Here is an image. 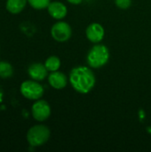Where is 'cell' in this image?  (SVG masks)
<instances>
[{
  "mask_svg": "<svg viewBox=\"0 0 151 152\" xmlns=\"http://www.w3.org/2000/svg\"><path fill=\"white\" fill-rule=\"evenodd\" d=\"M68 3H69L70 4H73V5H77V4H80L83 0H67Z\"/></svg>",
  "mask_w": 151,
  "mask_h": 152,
  "instance_id": "cell-16",
  "label": "cell"
},
{
  "mask_svg": "<svg viewBox=\"0 0 151 152\" xmlns=\"http://www.w3.org/2000/svg\"><path fill=\"white\" fill-rule=\"evenodd\" d=\"M28 4V0H6L5 8L12 14L21 12Z\"/></svg>",
  "mask_w": 151,
  "mask_h": 152,
  "instance_id": "cell-11",
  "label": "cell"
},
{
  "mask_svg": "<svg viewBox=\"0 0 151 152\" xmlns=\"http://www.w3.org/2000/svg\"><path fill=\"white\" fill-rule=\"evenodd\" d=\"M44 64L49 72H53V71H57L60 69L61 66V61L58 56L52 55V56H49L45 60Z\"/></svg>",
  "mask_w": 151,
  "mask_h": 152,
  "instance_id": "cell-12",
  "label": "cell"
},
{
  "mask_svg": "<svg viewBox=\"0 0 151 152\" xmlns=\"http://www.w3.org/2000/svg\"><path fill=\"white\" fill-rule=\"evenodd\" d=\"M51 136L50 129L44 125L31 126L27 132V141L31 147H40L45 144Z\"/></svg>",
  "mask_w": 151,
  "mask_h": 152,
  "instance_id": "cell-3",
  "label": "cell"
},
{
  "mask_svg": "<svg viewBox=\"0 0 151 152\" xmlns=\"http://www.w3.org/2000/svg\"><path fill=\"white\" fill-rule=\"evenodd\" d=\"M49 85L55 90H62L64 89L69 82L67 76L61 71H53L50 72L47 77Z\"/></svg>",
  "mask_w": 151,
  "mask_h": 152,
  "instance_id": "cell-8",
  "label": "cell"
},
{
  "mask_svg": "<svg viewBox=\"0 0 151 152\" xmlns=\"http://www.w3.org/2000/svg\"><path fill=\"white\" fill-rule=\"evenodd\" d=\"M20 92L24 98L30 101H36L43 97L44 89L38 81L30 79L21 83Z\"/></svg>",
  "mask_w": 151,
  "mask_h": 152,
  "instance_id": "cell-4",
  "label": "cell"
},
{
  "mask_svg": "<svg viewBox=\"0 0 151 152\" xmlns=\"http://www.w3.org/2000/svg\"><path fill=\"white\" fill-rule=\"evenodd\" d=\"M13 74V68L11 63L1 61H0V77L8 78L11 77Z\"/></svg>",
  "mask_w": 151,
  "mask_h": 152,
  "instance_id": "cell-13",
  "label": "cell"
},
{
  "mask_svg": "<svg viewBox=\"0 0 151 152\" xmlns=\"http://www.w3.org/2000/svg\"><path fill=\"white\" fill-rule=\"evenodd\" d=\"M69 82L76 92L86 94L94 88L96 77L93 69L89 66H77L70 70Z\"/></svg>",
  "mask_w": 151,
  "mask_h": 152,
  "instance_id": "cell-1",
  "label": "cell"
},
{
  "mask_svg": "<svg viewBox=\"0 0 151 152\" xmlns=\"http://www.w3.org/2000/svg\"><path fill=\"white\" fill-rule=\"evenodd\" d=\"M109 48L103 44H94L86 55L87 65L92 69H100L105 66L109 60Z\"/></svg>",
  "mask_w": 151,
  "mask_h": 152,
  "instance_id": "cell-2",
  "label": "cell"
},
{
  "mask_svg": "<svg viewBox=\"0 0 151 152\" xmlns=\"http://www.w3.org/2000/svg\"><path fill=\"white\" fill-rule=\"evenodd\" d=\"M51 36L55 41L63 43L70 39L72 36V28L68 22L58 20L51 28Z\"/></svg>",
  "mask_w": 151,
  "mask_h": 152,
  "instance_id": "cell-5",
  "label": "cell"
},
{
  "mask_svg": "<svg viewBox=\"0 0 151 152\" xmlns=\"http://www.w3.org/2000/svg\"><path fill=\"white\" fill-rule=\"evenodd\" d=\"M46 9H47L49 15L57 20H61L67 16V13H68L67 6L65 5V4L60 1L51 2Z\"/></svg>",
  "mask_w": 151,
  "mask_h": 152,
  "instance_id": "cell-9",
  "label": "cell"
},
{
  "mask_svg": "<svg viewBox=\"0 0 151 152\" xmlns=\"http://www.w3.org/2000/svg\"><path fill=\"white\" fill-rule=\"evenodd\" d=\"M115 4L122 10H126L132 5V0H115Z\"/></svg>",
  "mask_w": 151,
  "mask_h": 152,
  "instance_id": "cell-15",
  "label": "cell"
},
{
  "mask_svg": "<svg viewBox=\"0 0 151 152\" xmlns=\"http://www.w3.org/2000/svg\"><path fill=\"white\" fill-rule=\"evenodd\" d=\"M31 113L35 120L38 122H44L51 116V106L44 100H36L31 107Z\"/></svg>",
  "mask_w": 151,
  "mask_h": 152,
  "instance_id": "cell-6",
  "label": "cell"
},
{
  "mask_svg": "<svg viewBox=\"0 0 151 152\" xmlns=\"http://www.w3.org/2000/svg\"><path fill=\"white\" fill-rule=\"evenodd\" d=\"M48 70L45 68L44 64L40 62H35L29 65L28 69V74L29 77L36 81H43L48 77Z\"/></svg>",
  "mask_w": 151,
  "mask_h": 152,
  "instance_id": "cell-10",
  "label": "cell"
},
{
  "mask_svg": "<svg viewBox=\"0 0 151 152\" xmlns=\"http://www.w3.org/2000/svg\"><path fill=\"white\" fill-rule=\"evenodd\" d=\"M86 38L93 44L101 43L105 37V29L99 22L90 23L85 29Z\"/></svg>",
  "mask_w": 151,
  "mask_h": 152,
  "instance_id": "cell-7",
  "label": "cell"
},
{
  "mask_svg": "<svg viewBox=\"0 0 151 152\" xmlns=\"http://www.w3.org/2000/svg\"><path fill=\"white\" fill-rule=\"evenodd\" d=\"M29 5L36 10H43L47 8L51 0H28Z\"/></svg>",
  "mask_w": 151,
  "mask_h": 152,
  "instance_id": "cell-14",
  "label": "cell"
}]
</instances>
